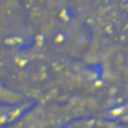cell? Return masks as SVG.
Masks as SVG:
<instances>
[{
    "mask_svg": "<svg viewBox=\"0 0 128 128\" xmlns=\"http://www.w3.org/2000/svg\"><path fill=\"white\" fill-rule=\"evenodd\" d=\"M27 109L28 108L25 104H0V128H5L6 126L16 121Z\"/></svg>",
    "mask_w": 128,
    "mask_h": 128,
    "instance_id": "obj_1",
    "label": "cell"
},
{
    "mask_svg": "<svg viewBox=\"0 0 128 128\" xmlns=\"http://www.w3.org/2000/svg\"><path fill=\"white\" fill-rule=\"evenodd\" d=\"M0 104L18 105V104L24 103L22 102V99L20 98V96L17 94L0 86Z\"/></svg>",
    "mask_w": 128,
    "mask_h": 128,
    "instance_id": "obj_2",
    "label": "cell"
},
{
    "mask_svg": "<svg viewBox=\"0 0 128 128\" xmlns=\"http://www.w3.org/2000/svg\"><path fill=\"white\" fill-rule=\"evenodd\" d=\"M114 116L118 118L120 121L124 122L128 124V104L123 106L121 108H119L116 112L114 113Z\"/></svg>",
    "mask_w": 128,
    "mask_h": 128,
    "instance_id": "obj_3",
    "label": "cell"
}]
</instances>
